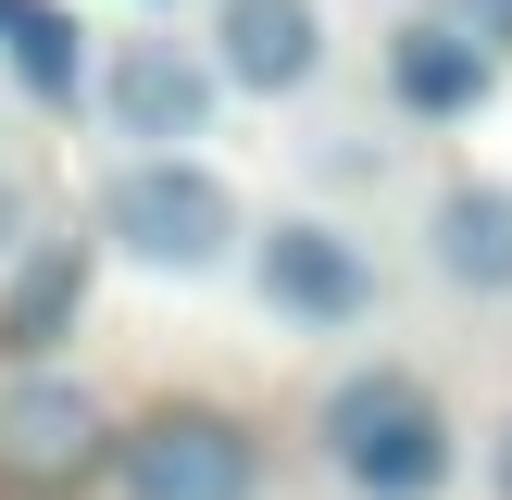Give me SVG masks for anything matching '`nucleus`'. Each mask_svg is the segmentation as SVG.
<instances>
[{"label": "nucleus", "instance_id": "8", "mask_svg": "<svg viewBox=\"0 0 512 500\" xmlns=\"http://www.w3.org/2000/svg\"><path fill=\"white\" fill-rule=\"evenodd\" d=\"M425 275L450 300H512V188L500 175H450L425 200Z\"/></svg>", "mask_w": 512, "mask_h": 500}, {"label": "nucleus", "instance_id": "11", "mask_svg": "<svg viewBox=\"0 0 512 500\" xmlns=\"http://www.w3.org/2000/svg\"><path fill=\"white\" fill-rule=\"evenodd\" d=\"M0 63H13L25 100H50V113H63V100L88 88V25H75L63 0H0Z\"/></svg>", "mask_w": 512, "mask_h": 500}, {"label": "nucleus", "instance_id": "7", "mask_svg": "<svg viewBox=\"0 0 512 500\" xmlns=\"http://www.w3.org/2000/svg\"><path fill=\"white\" fill-rule=\"evenodd\" d=\"M213 63L250 100H300L325 75V0H213Z\"/></svg>", "mask_w": 512, "mask_h": 500}, {"label": "nucleus", "instance_id": "3", "mask_svg": "<svg viewBox=\"0 0 512 500\" xmlns=\"http://www.w3.org/2000/svg\"><path fill=\"white\" fill-rule=\"evenodd\" d=\"M113 488L125 500H263V438L225 400H163L113 438Z\"/></svg>", "mask_w": 512, "mask_h": 500}, {"label": "nucleus", "instance_id": "4", "mask_svg": "<svg viewBox=\"0 0 512 500\" xmlns=\"http://www.w3.org/2000/svg\"><path fill=\"white\" fill-rule=\"evenodd\" d=\"M250 288H263L275 325H313V338H338V325L375 313V263H363V238L338 213H275L250 238Z\"/></svg>", "mask_w": 512, "mask_h": 500}, {"label": "nucleus", "instance_id": "13", "mask_svg": "<svg viewBox=\"0 0 512 500\" xmlns=\"http://www.w3.org/2000/svg\"><path fill=\"white\" fill-rule=\"evenodd\" d=\"M463 25H475L488 50H512V0H463Z\"/></svg>", "mask_w": 512, "mask_h": 500}, {"label": "nucleus", "instance_id": "12", "mask_svg": "<svg viewBox=\"0 0 512 500\" xmlns=\"http://www.w3.org/2000/svg\"><path fill=\"white\" fill-rule=\"evenodd\" d=\"M13 263H25V188L0 175V275H13Z\"/></svg>", "mask_w": 512, "mask_h": 500}, {"label": "nucleus", "instance_id": "9", "mask_svg": "<svg viewBox=\"0 0 512 500\" xmlns=\"http://www.w3.org/2000/svg\"><path fill=\"white\" fill-rule=\"evenodd\" d=\"M88 275H100L88 238H25V263L0 275V363H50L63 350L75 313H88Z\"/></svg>", "mask_w": 512, "mask_h": 500}, {"label": "nucleus", "instance_id": "14", "mask_svg": "<svg viewBox=\"0 0 512 500\" xmlns=\"http://www.w3.org/2000/svg\"><path fill=\"white\" fill-rule=\"evenodd\" d=\"M488 475H500V500H512V425H500V450H488Z\"/></svg>", "mask_w": 512, "mask_h": 500}, {"label": "nucleus", "instance_id": "1", "mask_svg": "<svg viewBox=\"0 0 512 500\" xmlns=\"http://www.w3.org/2000/svg\"><path fill=\"white\" fill-rule=\"evenodd\" d=\"M325 463L350 475V500H438L463 475V438H450V400L425 388L413 363H350L313 413Z\"/></svg>", "mask_w": 512, "mask_h": 500}, {"label": "nucleus", "instance_id": "2", "mask_svg": "<svg viewBox=\"0 0 512 500\" xmlns=\"http://www.w3.org/2000/svg\"><path fill=\"white\" fill-rule=\"evenodd\" d=\"M100 238L138 275H225L238 263V188H225L200 150H138V163L100 188Z\"/></svg>", "mask_w": 512, "mask_h": 500}, {"label": "nucleus", "instance_id": "5", "mask_svg": "<svg viewBox=\"0 0 512 500\" xmlns=\"http://www.w3.org/2000/svg\"><path fill=\"white\" fill-rule=\"evenodd\" d=\"M100 113H113V138H138V150L213 138V113H225L213 38H113V63H100Z\"/></svg>", "mask_w": 512, "mask_h": 500}, {"label": "nucleus", "instance_id": "6", "mask_svg": "<svg viewBox=\"0 0 512 500\" xmlns=\"http://www.w3.org/2000/svg\"><path fill=\"white\" fill-rule=\"evenodd\" d=\"M488 88H500V50L475 38L463 13H413V25H388V100L413 125H463V113H488Z\"/></svg>", "mask_w": 512, "mask_h": 500}, {"label": "nucleus", "instance_id": "10", "mask_svg": "<svg viewBox=\"0 0 512 500\" xmlns=\"http://www.w3.org/2000/svg\"><path fill=\"white\" fill-rule=\"evenodd\" d=\"M88 450H100V400L75 388V375H25V388H0V475L50 488V475H75Z\"/></svg>", "mask_w": 512, "mask_h": 500}]
</instances>
